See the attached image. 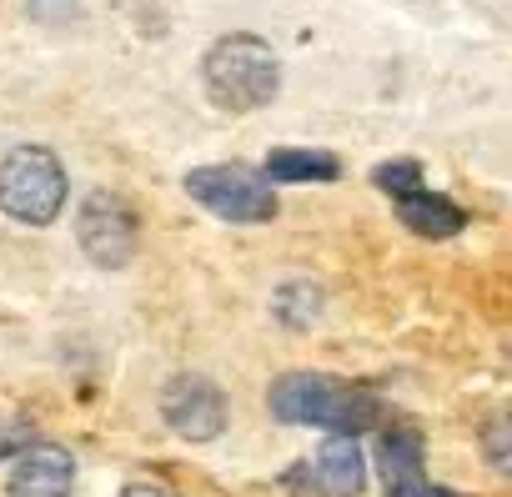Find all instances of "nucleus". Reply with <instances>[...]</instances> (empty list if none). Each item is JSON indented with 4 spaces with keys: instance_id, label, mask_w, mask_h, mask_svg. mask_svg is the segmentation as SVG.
I'll return each instance as SVG.
<instances>
[{
    "instance_id": "nucleus-1",
    "label": "nucleus",
    "mask_w": 512,
    "mask_h": 497,
    "mask_svg": "<svg viewBox=\"0 0 512 497\" xmlns=\"http://www.w3.org/2000/svg\"><path fill=\"white\" fill-rule=\"evenodd\" d=\"M272 417L297 422V427H327L332 437H362L367 427L382 422V402L367 387L322 377V372H287L267 392Z\"/></svg>"
},
{
    "instance_id": "nucleus-2",
    "label": "nucleus",
    "mask_w": 512,
    "mask_h": 497,
    "mask_svg": "<svg viewBox=\"0 0 512 497\" xmlns=\"http://www.w3.org/2000/svg\"><path fill=\"white\" fill-rule=\"evenodd\" d=\"M201 81H206V96L211 106L241 116V111H262L277 86H282V66L272 56V46L251 31H236V36H221L206 61H201Z\"/></svg>"
},
{
    "instance_id": "nucleus-3",
    "label": "nucleus",
    "mask_w": 512,
    "mask_h": 497,
    "mask_svg": "<svg viewBox=\"0 0 512 497\" xmlns=\"http://www.w3.org/2000/svg\"><path fill=\"white\" fill-rule=\"evenodd\" d=\"M66 206V166L46 146H16L0 161V211L26 221V226H51Z\"/></svg>"
},
{
    "instance_id": "nucleus-4",
    "label": "nucleus",
    "mask_w": 512,
    "mask_h": 497,
    "mask_svg": "<svg viewBox=\"0 0 512 497\" xmlns=\"http://www.w3.org/2000/svg\"><path fill=\"white\" fill-rule=\"evenodd\" d=\"M191 201H201L211 216L221 221H272L277 216V191L262 171H251L241 161H221V166H196L186 176Z\"/></svg>"
},
{
    "instance_id": "nucleus-5",
    "label": "nucleus",
    "mask_w": 512,
    "mask_h": 497,
    "mask_svg": "<svg viewBox=\"0 0 512 497\" xmlns=\"http://www.w3.org/2000/svg\"><path fill=\"white\" fill-rule=\"evenodd\" d=\"M136 211H131V201L126 196H116V191H91L86 201H81V211H76V241H81V252L96 262V267H106V272H116V267H126L131 257H136Z\"/></svg>"
},
{
    "instance_id": "nucleus-6",
    "label": "nucleus",
    "mask_w": 512,
    "mask_h": 497,
    "mask_svg": "<svg viewBox=\"0 0 512 497\" xmlns=\"http://www.w3.org/2000/svg\"><path fill=\"white\" fill-rule=\"evenodd\" d=\"M161 417L176 437L186 442H211L226 432V397L211 377L201 372H176L161 387Z\"/></svg>"
},
{
    "instance_id": "nucleus-7",
    "label": "nucleus",
    "mask_w": 512,
    "mask_h": 497,
    "mask_svg": "<svg viewBox=\"0 0 512 497\" xmlns=\"http://www.w3.org/2000/svg\"><path fill=\"white\" fill-rule=\"evenodd\" d=\"M382 477H387V497H457V492L427 482V472H422V432L407 427V422L382 432Z\"/></svg>"
},
{
    "instance_id": "nucleus-8",
    "label": "nucleus",
    "mask_w": 512,
    "mask_h": 497,
    "mask_svg": "<svg viewBox=\"0 0 512 497\" xmlns=\"http://www.w3.org/2000/svg\"><path fill=\"white\" fill-rule=\"evenodd\" d=\"M76 467L71 452L56 442H31L11 472V497H71Z\"/></svg>"
},
{
    "instance_id": "nucleus-9",
    "label": "nucleus",
    "mask_w": 512,
    "mask_h": 497,
    "mask_svg": "<svg viewBox=\"0 0 512 497\" xmlns=\"http://www.w3.org/2000/svg\"><path fill=\"white\" fill-rule=\"evenodd\" d=\"M392 206H397L402 226H407L412 236H422V241H447V236H457V231L467 226V211H462L457 201H447V196L427 191V186L402 191Z\"/></svg>"
},
{
    "instance_id": "nucleus-10",
    "label": "nucleus",
    "mask_w": 512,
    "mask_h": 497,
    "mask_svg": "<svg viewBox=\"0 0 512 497\" xmlns=\"http://www.w3.org/2000/svg\"><path fill=\"white\" fill-rule=\"evenodd\" d=\"M317 477H322V492L327 497H357L362 492V477H367V462H362L357 437H327L322 452H317Z\"/></svg>"
},
{
    "instance_id": "nucleus-11",
    "label": "nucleus",
    "mask_w": 512,
    "mask_h": 497,
    "mask_svg": "<svg viewBox=\"0 0 512 497\" xmlns=\"http://www.w3.org/2000/svg\"><path fill=\"white\" fill-rule=\"evenodd\" d=\"M342 161L332 151H302V146H277L267 156V181H337Z\"/></svg>"
},
{
    "instance_id": "nucleus-12",
    "label": "nucleus",
    "mask_w": 512,
    "mask_h": 497,
    "mask_svg": "<svg viewBox=\"0 0 512 497\" xmlns=\"http://www.w3.org/2000/svg\"><path fill=\"white\" fill-rule=\"evenodd\" d=\"M277 317L287 322V327H317V317H322V292L312 287V282H287L282 292H277Z\"/></svg>"
},
{
    "instance_id": "nucleus-13",
    "label": "nucleus",
    "mask_w": 512,
    "mask_h": 497,
    "mask_svg": "<svg viewBox=\"0 0 512 497\" xmlns=\"http://www.w3.org/2000/svg\"><path fill=\"white\" fill-rule=\"evenodd\" d=\"M377 186L397 201L402 191H417L422 186V166L412 161V156H402V161H387V166H377Z\"/></svg>"
},
{
    "instance_id": "nucleus-14",
    "label": "nucleus",
    "mask_w": 512,
    "mask_h": 497,
    "mask_svg": "<svg viewBox=\"0 0 512 497\" xmlns=\"http://www.w3.org/2000/svg\"><path fill=\"white\" fill-rule=\"evenodd\" d=\"M487 457L497 472H507V417H492L487 422Z\"/></svg>"
},
{
    "instance_id": "nucleus-15",
    "label": "nucleus",
    "mask_w": 512,
    "mask_h": 497,
    "mask_svg": "<svg viewBox=\"0 0 512 497\" xmlns=\"http://www.w3.org/2000/svg\"><path fill=\"white\" fill-rule=\"evenodd\" d=\"M126 497H166V492H161L156 482H131V487H126Z\"/></svg>"
}]
</instances>
